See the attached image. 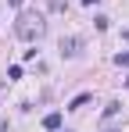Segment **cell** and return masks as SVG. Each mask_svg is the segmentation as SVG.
Instances as JSON below:
<instances>
[{
	"instance_id": "obj_1",
	"label": "cell",
	"mask_w": 129,
	"mask_h": 132,
	"mask_svg": "<svg viewBox=\"0 0 129 132\" xmlns=\"http://www.w3.org/2000/svg\"><path fill=\"white\" fill-rule=\"evenodd\" d=\"M43 29H47V25H43L40 14H22L18 22H15V36L25 39V43H36V39L43 36Z\"/></svg>"
},
{
	"instance_id": "obj_2",
	"label": "cell",
	"mask_w": 129,
	"mask_h": 132,
	"mask_svg": "<svg viewBox=\"0 0 129 132\" xmlns=\"http://www.w3.org/2000/svg\"><path fill=\"white\" fill-rule=\"evenodd\" d=\"M43 129L58 132V129H61V114H58V111H54V114H47V118H43Z\"/></svg>"
},
{
	"instance_id": "obj_3",
	"label": "cell",
	"mask_w": 129,
	"mask_h": 132,
	"mask_svg": "<svg viewBox=\"0 0 129 132\" xmlns=\"http://www.w3.org/2000/svg\"><path fill=\"white\" fill-rule=\"evenodd\" d=\"M86 104H90V93H79V96L68 104V111H79V107H86Z\"/></svg>"
},
{
	"instance_id": "obj_4",
	"label": "cell",
	"mask_w": 129,
	"mask_h": 132,
	"mask_svg": "<svg viewBox=\"0 0 129 132\" xmlns=\"http://www.w3.org/2000/svg\"><path fill=\"white\" fill-rule=\"evenodd\" d=\"M61 50L64 54H79V39H61Z\"/></svg>"
},
{
	"instance_id": "obj_5",
	"label": "cell",
	"mask_w": 129,
	"mask_h": 132,
	"mask_svg": "<svg viewBox=\"0 0 129 132\" xmlns=\"http://www.w3.org/2000/svg\"><path fill=\"white\" fill-rule=\"evenodd\" d=\"M118 64H122V68H129V50H126V54H118Z\"/></svg>"
},
{
	"instance_id": "obj_6",
	"label": "cell",
	"mask_w": 129,
	"mask_h": 132,
	"mask_svg": "<svg viewBox=\"0 0 129 132\" xmlns=\"http://www.w3.org/2000/svg\"><path fill=\"white\" fill-rule=\"evenodd\" d=\"M122 39H129V29H126V32H122Z\"/></svg>"
}]
</instances>
